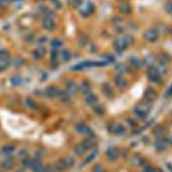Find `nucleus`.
Instances as JSON below:
<instances>
[{"instance_id": "nucleus-1", "label": "nucleus", "mask_w": 172, "mask_h": 172, "mask_svg": "<svg viewBox=\"0 0 172 172\" xmlns=\"http://www.w3.org/2000/svg\"><path fill=\"white\" fill-rule=\"evenodd\" d=\"M151 106L147 102H142L138 104L135 108V113L137 116L141 119H145L150 112Z\"/></svg>"}, {"instance_id": "nucleus-2", "label": "nucleus", "mask_w": 172, "mask_h": 172, "mask_svg": "<svg viewBox=\"0 0 172 172\" xmlns=\"http://www.w3.org/2000/svg\"><path fill=\"white\" fill-rule=\"evenodd\" d=\"M10 63V57L6 51H0V71L5 70Z\"/></svg>"}, {"instance_id": "nucleus-3", "label": "nucleus", "mask_w": 172, "mask_h": 172, "mask_svg": "<svg viewBox=\"0 0 172 172\" xmlns=\"http://www.w3.org/2000/svg\"><path fill=\"white\" fill-rule=\"evenodd\" d=\"M148 78H149L151 81L154 82V83L160 84L162 82V79H161V75L157 69L154 67H151L149 69L148 71Z\"/></svg>"}, {"instance_id": "nucleus-4", "label": "nucleus", "mask_w": 172, "mask_h": 172, "mask_svg": "<svg viewBox=\"0 0 172 172\" xmlns=\"http://www.w3.org/2000/svg\"><path fill=\"white\" fill-rule=\"evenodd\" d=\"M158 35L159 34L157 30L153 29V28H149L148 30H147L145 32L143 37H144L146 40L149 41V42H153L157 40Z\"/></svg>"}, {"instance_id": "nucleus-5", "label": "nucleus", "mask_w": 172, "mask_h": 172, "mask_svg": "<svg viewBox=\"0 0 172 172\" xmlns=\"http://www.w3.org/2000/svg\"><path fill=\"white\" fill-rule=\"evenodd\" d=\"M23 165L27 169H35L37 168L38 166L41 165V163L40 160L36 158V159H30L28 157L26 160L23 161Z\"/></svg>"}, {"instance_id": "nucleus-6", "label": "nucleus", "mask_w": 172, "mask_h": 172, "mask_svg": "<svg viewBox=\"0 0 172 172\" xmlns=\"http://www.w3.org/2000/svg\"><path fill=\"white\" fill-rule=\"evenodd\" d=\"M42 26L45 30L51 31L55 28V23L53 20V18L46 16L42 20Z\"/></svg>"}, {"instance_id": "nucleus-7", "label": "nucleus", "mask_w": 172, "mask_h": 172, "mask_svg": "<svg viewBox=\"0 0 172 172\" xmlns=\"http://www.w3.org/2000/svg\"><path fill=\"white\" fill-rule=\"evenodd\" d=\"M157 96L156 91L153 88H148L145 90L144 94V98L147 100V102L155 101Z\"/></svg>"}, {"instance_id": "nucleus-8", "label": "nucleus", "mask_w": 172, "mask_h": 172, "mask_svg": "<svg viewBox=\"0 0 172 172\" xmlns=\"http://www.w3.org/2000/svg\"><path fill=\"white\" fill-rule=\"evenodd\" d=\"M114 83L119 89L124 88L127 86V80L122 75H118L115 77Z\"/></svg>"}, {"instance_id": "nucleus-9", "label": "nucleus", "mask_w": 172, "mask_h": 172, "mask_svg": "<svg viewBox=\"0 0 172 172\" xmlns=\"http://www.w3.org/2000/svg\"><path fill=\"white\" fill-rule=\"evenodd\" d=\"M114 46L115 48L119 51H124L128 47L124 38H119L114 40Z\"/></svg>"}, {"instance_id": "nucleus-10", "label": "nucleus", "mask_w": 172, "mask_h": 172, "mask_svg": "<svg viewBox=\"0 0 172 172\" xmlns=\"http://www.w3.org/2000/svg\"><path fill=\"white\" fill-rule=\"evenodd\" d=\"M76 130L79 133L82 135H90L91 133V130L89 128L88 126L83 123H79V124L76 125Z\"/></svg>"}, {"instance_id": "nucleus-11", "label": "nucleus", "mask_w": 172, "mask_h": 172, "mask_svg": "<svg viewBox=\"0 0 172 172\" xmlns=\"http://www.w3.org/2000/svg\"><path fill=\"white\" fill-rule=\"evenodd\" d=\"M61 90L59 89L56 86H50L49 88L47 89L46 91V94L48 97H51V98H53V97H56L59 96Z\"/></svg>"}, {"instance_id": "nucleus-12", "label": "nucleus", "mask_w": 172, "mask_h": 172, "mask_svg": "<svg viewBox=\"0 0 172 172\" xmlns=\"http://www.w3.org/2000/svg\"><path fill=\"white\" fill-rule=\"evenodd\" d=\"M107 157L110 161L116 160L120 155L119 151L115 148H110L106 153Z\"/></svg>"}, {"instance_id": "nucleus-13", "label": "nucleus", "mask_w": 172, "mask_h": 172, "mask_svg": "<svg viewBox=\"0 0 172 172\" xmlns=\"http://www.w3.org/2000/svg\"><path fill=\"white\" fill-rule=\"evenodd\" d=\"M67 91L68 92L69 94L74 95L77 94L78 91V86L75 82L74 81H69L67 84Z\"/></svg>"}, {"instance_id": "nucleus-14", "label": "nucleus", "mask_w": 172, "mask_h": 172, "mask_svg": "<svg viewBox=\"0 0 172 172\" xmlns=\"http://www.w3.org/2000/svg\"><path fill=\"white\" fill-rule=\"evenodd\" d=\"M86 101L87 104L90 105V106H95V105L97 104V102H98V99H97V97L95 94H87V96L86 97Z\"/></svg>"}, {"instance_id": "nucleus-15", "label": "nucleus", "mask_w": 172, "mask_h": 172, "mask_svg": "<svg viewBox=\"0 0 172 172\" xmlns=\"http://www.w3.org/2000/svg\"><path fill=\"white\" fill-rule=\"evenodd\" d=\"M46 54V49L43 47H40L35 49L33 52V56L36 59H39L44 56Z\"/></svg>"}, {"instance_id": "nucleus-16", "label": "nucleus", "mask_w": 172, "mask_h": 172, "mask_svg": "<svg viewBox=\"0 0 172 172\" xmlns=\"http://www.w3.org/2000/svg\"><path fill=\"white\" fill-rule=\"evenodd\" d=\"M119 10L122 14L127 15L130 14L132 12L131 6L129 4L125 3V2H123V3L120 4V6H119Z\"/></svg>"}, {"instance_id": "nucleus-17", "label": "nucleus", "mask_w": 172, "mask_h": 172, "mask_svg": "<svg viewBox=\"0 0 172 172\" xmlns=\"http://www.w3.org/2000/svg\"><path fill=\"white\" fill-rule=\"evenodd\" d=\"M126 128L125 127L121 124H115L114 127H112V131L114 134L118 135H120L124 134L125 132Z\"/></svg>"}, {"instance_id": "nucleus-18", "label": "nucleus", "mask_w": 172, "mask_h": 172, "mask_svg": "<svg viewBox=\"0 0 172 172\" xmlns=\"http://www.w3.org/2000/svg\"><path fill=\"white\" fill-rule=\"evenodd\" d=\"M155 147L159 151H164L167 147V142L163 138H158L155 142Z\"/></svg>"}, {"instance_id": "nucleus-19", "label": "nucleus", "mask_w": 172, "mask_h": 172, "mask_svg": "<svg viewBox=\"0 0 172 172\" xmlns=\"http://www.w3.org/2000/svg\"><path fill=\"white\" fill-rule=\"evenodd\" d=\"M14 159L12 157H7L6 160H4V161L2 163V165H4L5 168H6L7 169H10L13 168V166L14 165Z\"/></svg>"}, {"instance_id": "nucleus-20", "label": "nucleus", "mask_w": 172, "mask_h": 172, "mask_svg": "<svg viewBox=\"0 0 172 172\" xmlns=\"http://www.w3.org/2000/svg\"><path fill=\"white\" fill-rule=\"evenodd\" d=\"M157 71H158V73H160V75H165V74L168 73L169 71V68L168 65H166L165 63H161L160 65H159L157 67H155Z\"/></svg>"}, {"instance_id": "nucleus-21", "label": "nucleus", "mask_w": 172, "mask_h": 172, "mask_svg": "<svg viewBox=\"0 0 172 172\" xmlns=\"http://www.w3.org/2000/svg\"><path fill=\"white\" fill-rule=\"evenodd\" d=\"M55 168L59 171H63L64 169H67L65 158L61 159L58 161H56V163H55Z\"/></svg>"}, {"instance_id": "nucleus-22", "label": "nucleus", "mask_w": 172, "mask_h": 172, "mask_svg": "<svg viewBox=\"0 0 172 172\" xmlns=\"http://www.w3.org/2000/svg\"><path fill=\"white\" fill-rule=\"evenodd\" d=\"M81 91L83 94H88L91 91V86L88 81H83L80 86Z\"/></svg>"}, {"instance_id": "nucleus-23", "label": "nucleus", "mask_w": 172, "mask_h": 172, "mask_svg": "<svg viewBox=\"0 0 172 172\" xmlns=\"http://www.w3.org/2000/svg\"><path fill=\"white\" fill-rule=\"evenodd\" d=\"M156 59L155 57L153 55H148L144 59V64L147 66H149V67H153V65L155 63Z\"/></svg>"}, {"instance_id": "nucleus-24", "label": "nucleus", "mask_w": 172, "mask_h": 172, "mask_svg": "<svg viewBox=\"0 0 172 172\" xmlns=\"http://www.w3.org/2000/svg\"><path fill=\"white\" fill-rule=\"evenodd\" d=\"M103 92L104 95H106L108 97H112L113 95H114V91H113L112 87L108 84H106L104 86Z\"/></svg>"}, {"instance_id": "nucleus-25", "label": "nucleus", "mask_w": 172, "mask_h": 172, "mask_svg": "<svg viewBox=\"0 0 172 172\" xmlns=\"http://www.w3.org/2000/svg\"><path fill=\"white\" fill-rule=\"evenodd\" d=\"M86 149L84 147V145L82 144V143L77 145L75 147V150H74V151H75V153L78 156L83 155L85 153V152H86Z\"/></svg>"}, {"instance_id": "nucleus-26", "label": "nucleus", "mask_w": 172, "mask_h": 172, "mask_svg": "<svg viewBox=\"0 0 172 172\" xmlns=\"http://www.w3.org/2000/svg\"><path fill=\"white\" fill-rule=\"evenodd\" d=\"M115 69H116V72L119 73L120 75H122V74H124L125 73H127L128 71V67L126 66L124 64L122 63H119L115 67Z\"/></svg>"}, {"instance_id": "nucleus-27", "label": "nucleus", "mask_w": 172, "mask_h": 172, "mask_svg": "<svg viewBox=\"0 0 172 172\" xmlns=\"http://www.w3.org/2000/svg\"><path fill=\"white\" fill-rule=\"evenodd\" d=\"M88 42L89 38L86 34H81L78 38V44L81 47H85L86 45H88Z\"/></svg>"}, {"instance_id": "nucleus-28", "label": "nucleus", "mask_w": 172, "mask_h": 172, "mask_svg": "<svg viewBox=\"0 0 172 172\" xmlns=\"http://www.w3.org/2000/svg\"><path fill=\"white\" fill-rule=\"evenodd\" d=\"M69 95L70 94H69L67 91H61V90L59 94L58 97L60 99L61 101H62L63 102H67V101H69V98H70V97H69Z\"/></svg>"}, {"instance_id": "nucleus-29", "label": "nucleus", "mask_w": 172, "mask_h": 172, "mask_svg": "<svg viewBox=\"0 0 172 172\" xmlns=\"http://www.w3.org/2000/svg\"><path fill=\"white\" fill-rule=\"evenodd\" d=\"M15 149V147L13 145H5L4 147L2 148V152H3L5 155H9L14 152Z\"/></svg>"}, {"instance_id": "nucleus-30", "label": "nucleus", "mask_w": 172, "mask_h": 172, "mask_svg": "<svg viewBox=\"0 0 172 172\" xmlns=\"http://www.w3.org/2000/svg\"><path fill=\"white\" fill-rule=\"evenodd\" d=\"M82 144L84 145V147H86V149H90L92 147H94V141L91 138H86L85 139L83 142H82Z\"/></svg>"}, {"instance_id": "nucleus-31", "label": "nucleus", "mask_w": 172, "mask_h": 172, "mask_svg": "<svg viewBox=\"0 0 172 172\" xmlns=\"http://www.w3.org/2000/svg\"><path fill=\"white\" fill-rule=\"evenodd\" d=\"M164 127L161 125H157L156 127H154L153 130V134L155 136H161L163 134L164 132Z\"/></svg>"}, {"instance_id": "nucleus-32", "label": "nucleus", "mask_w": 172, "mask_h": 172, "mask_svg": "<svg viewBox=\"0 0 172 172\" xmlns=\"http://www.w3.org/2000/svg\"><path fill=\"white\" fill-rule=\"evenodd\" d=\"M22 82V78L20 76H14L10 79V83L14 86H18Z\"/></svg>"}, {"instance_id": "nucleus-33", "label": "nucleus", "mask_w": 172, "mask_h": 172, "mask_svg": "<svg viewBox=\"0 0 172 172\" xmlns=\"http://www.w3.org/2000/svg\"><path fill=\"white\" fill-rule=\"evenodd\" d=\"M52 47L54 49H57V48H60L61 46L63 45V42L60 39H58V38H55V39H53L52 40V42L51 43Z\"/></svg>"}, {"instance_id": "nucleus-34", "label": "nucleus", "mask_w": 172, "mask_h": 172, "mask_svg": "<svg viewBox=\"0 0 172 172\" xmlns=\"http://www.w3.org/2000/svg\"><path fill=\"white\" fill-rule=\"evenodd\" d=\"M131 163L134 166H140L143 163V160L140 157L135 156L131 159Z\"/></svg>"}, {"instance_id": "nucleus-35", "label": "nucleus", "mask_w": 172, "mask_h": 172, "mask_svg": "<svg viewBox=\"0 0 172 172\" xmlns=\"http://www.w3.org/2000/svg\"><path fill=\"white\" fill-rule=\"evenodd\" d=\"M71 56V53L69 52L68 50L65 49L61 52V57H62L63 59L65 61H68L70 60Z\"/></svg>"}, {"instance_id": "nucleus-36", "label": "nucleus", "mask_w": 172, "mask_h": 172, "mask_svg": "<svg viewBox=\"0 0 172 172\" xmlns=\"http://www.w3.org/2000/svg\"><path fill=\"white\" fill-rule=\"evenodd\" d=\"M18 157L20 160L24 161L28 158V153L26 150H20L18 153Z\"/></svg>"}, {"instance_id": "nucleus-37", "label": "nucleus", "mask_w": 172, "mask_h": 172, "mask_svg": "<svg viewBox=\"0 0 172 172\" xmlns=\"http://www.w3.org/2000/svg\"><path fill=\"white\" fill-rule=\"evenodd\" d=\"M50 168L48 166H45L40 165L39 166H38L37 168H36L35 169H33L34 171L33 172H48L49 171Z\"/></svg>"}, {"instance_id": "nucleus-38", "label": "nucleus", "mask_w": 172, "mask_h": 172, "mask_svg": "<svg viewBox=\"0 0 172 172\" xmlns=\"http://www.w3.org/2000/svg\"><path fill=\"white\" fill-rule=\"evenodd\" d=\"M24 63V59L22 57H18L16 58L14 61V65L15 66V67H22L23 65V64Z\"/></svg>"}, {"instance_id": "nucleus-39", "label": "nucleus", "mask_w": 172, "mask_h": 172, "mask_svg": "<svg viewBox=\"0 0 172 172\" xmlns=\"http://www.w3.org/2000/svg\"><path fill=\"white\" fill-rule=\"evenodd\" d=\"M130 63L132 66H134L135 67L138 68L141 66V61L139 59H138L136 58V57H132L131 59H130Z\"/></svg>"}, {"instance_id": "nucleus-40", "label": "nucleus", "mask_w": 172, "mask_h": 172, "mask_svg": "<svg viewBox=\"0 0 172 172\" xmlns=\"http://www.w3.org/2000/svg\"><path fill=\"white\" fill-rule=\"evenodd\" d=\"M68 3L73 7H78L81 5V0H68Z\"/></svg>"}, {"instance_id": "nucleus-41", "label": "nucleus", "mask_w": 172, "mask_h": 172, "mask_svg": "<svg viewBox=\"0 0 172 172\" xmlns=\"http://www.w3.org/2000/svg\"><path fill=\"white\" fill-rule=\"evenodd\" d=\"M65 160L66 161L67 168H71V167L74 165V163H75V160H74V159L73 157H65Z\"/></svg>"}, {"instance_id": "nucleus-42", "label": "nucleus", "mask_w": 172, "mask_h": 172, "mask_svg": "<svg viewBox=\"0 0 172 172\" xmlns=\"http://www.w3.org/2000/svg\"><path fill=\"white\" fill-rule=\"evenodd\" d=\"M165 10L168 14L172 16V2L168 1L165 4Z\"/></svg>"}, {"instance_id": "nucleus-43", "label": "nucleus", "mask_w": 172, "mask_h": 172, "mask_svg": "<svg viewBox=\"0 0 172 172\" xmlns=\"http://www.w3.org/2000/svg\"><path fill=\"white\" fill-rule=\"evenodd\" d=\"M124 39L125 40L126 43H127V46L132 45L133 42H135V38L131 35H127L126 37L124 38Z\"/></svg>"}, {"instance_id": "nucleus-44", "label": "nucleus", "mask_w": 172, "mask_h": 172, "mask_svg": "<svg viewBox=\"0 0 172 172\" xmlns=\"http://www.w3.org/2000/svg\"><path fill=\"white\" fill-rule=\"evenodd\" d=\"M26 105L30 109H34L35 108L36 106H37V104H36L35 102L31 99L26 100Z\"/></svg>"}, {"instance_id": "nucleus-45", "label": "nucleus", "mask_w": 172, "mask_h": 172, "mask_svg": "<svg viewBox=\"0 0 172 172\" xmlns=\"http://www.w3.org/2000/svg\"><path fill=\"white\" fill-rule=\"evenodd\" d=\"M11 0H0V7L5 8L9 6Z\"/></svg>"}, {"instance_id": "nucleus-46", "label": "nucleus", "mask_w": 172, "mask_h": 172, "mask_svg": "<svg viewBox=\"0 0 172 172\" xmlns=\"http://www.w3.org/2000/svg\"><path fill=\"white\" fill-rule=\"evenodd\" d=\"M94 172H104V169L100 165H96L93 169Z\"/></svg>"}, {"instance_id": "nucleus-47", "label": "nucleus", "mask_w": 172, "mask_h": 172, "mask_svg": "<svg viewBox=\"0 0 172 172\" xmlns=\"http://www.w3.org/2000/svg\"><path fill=\"white\" fill-rule=\"evenodd\" d=\"M52 4L56 8H60L61 7V4L59 0H52Z\"/></svg>"}, {"instance_id": "nucleus-48", "label": "nucleus", "mask_w": 172, "mask_h": 172, "mask_svg": "<svg viewBox=\"0 0 172 172\" xmlns=\"http://www.w3.org/2000/svg\"><path fill=\"white\" fill-rule=\"evenodd\" d=\"M58 51H56V49H54L52 52H51V56H52V58L53 59H55L56 58H57V56L59 55L58 54Z\"/></svg>"}, {"instance_id": "nucleus-49", "label": "nucleus", "mask_w": 172, "mask_h": 172, "mask_svg": "<svg viewBox=\"0 0 172 172\" xmlns=\"http://www.w3.org/2000/svg\"><path fill=\"white\" fill-rule=\"evenodd\" d=\"M154 171V168L151 166H147L143 169V172H153Z\"/></svg>"}, {"instance_id": "nucleus-50", "label": "nucleus", "mask_w": 172, "mask_h": 172, "mask_svg": "<svg viewBox=\"0 0 172 172\" xmlns=\"http://www.w3.org/2000/svg\"><path fill=\"white\" fill-rule=\"evenodd\" d=\"M166 142L168 143V144L172 146V135H169L168 137H167L165 138Z\"/></svg>"}, {"instance_id": "nucleus-51", "label": "nucleus", "mask_w": 172, "mask_h": 172, "mask_svg": "<svg viewBox=\"0 0 172 172\" xmlns=\"http://www.w3.org/2000/svg\"><path fill=\"white\" fill-rule=\"evenodd\" d=\"M95 156H96V154L95 153L91 154L90 156H89V157L86 160V163H88V162H90V161L93 160V159L95 157Z\"/></svg>"}, {"instance_id": "nucleus-52", "label": "nucleus", "mask_w": 172, "mask_h": 172, "mask_svg": "<svg viewBox=\"0 0 172 172\" xmlns=\"http://www.w3.org/2000/svg\"><path fill=\"white\" fill-rule=\"evenodd\" d=\"M96 111L97 113H103L104 112V108L101 106H96Z\"/></svg>"}, {"instance_id": "nucleus-53", "label": "nucleus", "mask_w": 172, "mask_h": 172, "mask_svg": "<svg viewBox=\"0 0 172 172\" xmlns=\"http://www.w3.org/2000/svg\"><path fill=\"white\" fill-rule=\"evenodd\" d=\"M46 40H47V38H46L45 37H42L39 38V40H38V42H39V44H44V43L46 42Z\"/></svg>"}, {"instance_id": "nucleus-54", "label": "nucleus", "mask_w": 172, "mask_h": 172, "mask_svg": "<svg viewBox=\"0 0 172 172\" xmlns=\"http://www.w3.org/2000/svg\"><path fill=\"white\" fill-rule=\"evenodd\" d=\"M153 172H163L162 170L159 168H154V171Z\"/></svg>"}, {"instance_id": "nucleus-55", "label": "nucleus", "mask_w": 172, "mask_h": 172, "mask_svg": "<svg viewBox=\"0 0 172 172\" xmlns=\"http://www.w3.org/2000/svg\"><path fill=\"white\" fill-rule=\"evenodd\" d=\"M168 93L169 94H172V86H171V87L170 88V89H169V91H168Z\"/></svg>"}, {"instance_id": "nucleus-56", "label": "nucleus", "mask_w": 172, "mask_h": 172, "mask_svg": "<svg viewBox=\"0 0 172 172\" xmlns=\"http://www.w3.org/2000/svg\"><path fill=\"white\" fill-rule=\"evenodd\" d=\"M117 1H120V2H122V3H123V2H125L126 1H127V0H117Z\"/></svg>"}, {"instance_id": "nucleus-57", "label": "nucleus", "mask_w": 172, "mask_h": 172, "mask_svg": "<svg viewBox=\"0 0 172 172\" xmlns=\"http://www.w3.org/2000/svg\"><path fill=\"white\" fill-rule=\"evenodd\" d=\"M15 172H24V171H23L22 170H21V169H19V170H17V171H16Z\"/></svg>"}, {"instance_id": "nucleus-58", "label": "nucleus", "mask_w": 172, "mask_h": 172, "mask_svg": "<svg viewBox=\"0 0 172 172\" xmlns=\"http://www.w3.org/2000/svg\"><path fill=\"white\" fill-rule=\"evenodd\" d=\"M14 1H21V0H12Z\"/></svg>"}, {"instance_id": "nucleus-59", "label": "nucleus", "mask_w": 172, "mask_h": 172, "mask_svg": "<svg viewBox=\"0 0 172 172\" xmlns=\"http://www.w3.org/2000/svg\"><path fill=\"white\" fill-rule=\"evenodd\" d=\"M171 171H172V168H171Z\"/></svg>"}, {"instance_id": "nucleus-60", "label": "nucleus", "mask_w": 172, "mask_h": 172, "mask_svg": "<svg viewBox=\"0 0 172 172\" xmlns=\"http://www.w3.org/2000/svg\"><path fill=\"white\" fill-rule=\"evenodd\" d=\"M0 172H1V171H0Z\"/></svg>"}]
</instances>
